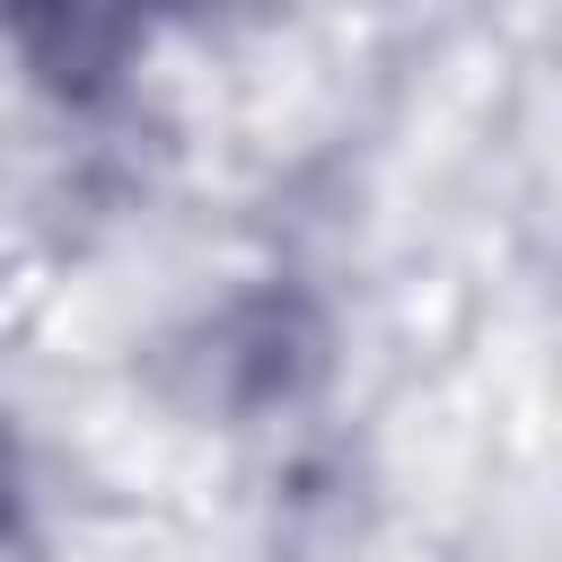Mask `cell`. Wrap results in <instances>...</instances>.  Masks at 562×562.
Returning a JSON list of instances; mask_svg holds the SVG:
<instances>
[{"mask_svg": "<svg viewBox=\"0 0 562 562\" xmlns=\"http://www.w3.org/2000/svg\"><path fill=\"white\" fill-rule=\"evenodd\" d=\"M158 9H167V0H9L26 61H35L61 97H97V88L123 70V53L149 35Z\"/></svg>", "mask_w": 562, "mask_h": 562, "instance_id": "7a4b0ae2", "label": "cell"}, {"mask_svg": "<svg viewBox=\"0 0 562 562\" xmlns=\"http://www.w3.org/2000/svg\"><path fill=\"white\" fill-rule=\"evenodd\" d=\"M325 369V325L307 299L290 290H263L246 307H228L211 325V386L228 404H272V395H299L307 378Z\"/></svg>", "mask_w": 562, "mask_h": 562, "instance_id": "6da1fadb", "label": "cell"}]
</instances>
